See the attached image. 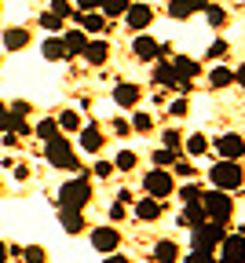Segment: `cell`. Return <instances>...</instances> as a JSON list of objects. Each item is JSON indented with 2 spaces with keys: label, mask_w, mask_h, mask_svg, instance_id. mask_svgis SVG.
<instances>
[{
  "label": "cell",
  "mask_w": 245,
  "mask_h": 263,
  "mask_svg": "<svg viewBox=\"0 0 245 263\" xmlns=\"http://www.w3.org/2000/svg\"><path fill=\"white\" fill-rule=\"evenodd\" d=\"M208 84H213V88H227V84H234V70H231V66H216V70L208 73Z\"/></svg>",
  "instance_id": "cell-25"
},
{
  "label": "cell",
  "mask_w": 245,
  "mask_h": 263,
  "mask_svg": "<svg viewBox=\"0 0 245 263\" xmlns=\"http://www.w3.org/2000/svg\"><path fill=\"white\" fill-rule=\"evenodd\" d=\"M99 4H102V0H77V8H81V11H95Z\"/></svg>",
  "instance_id": "cell-46"
},
{
  "label": "cell",
  "mask_w": 245,
  "mask_h": 263,
  "mask_svg": "<svg viewBox=\"0 0 245 263\" xmlns=\"http://www.w3.org/2000/svg\"><path fill=\"white\" fill-rule=\"evenodd\" d=\"M22 256H26V263H44V259H48L41 245H29V249H22Z\"/></svg>",
  "instance_id": "cell-35"
},
{
  "label": "cell",
  "mask_w": 245,
  "mask_h": 263,
  "mask_svg": "<svg viewBox=\"0 0 245 263\" xmlns=\"http://www.w3.org/2000/svg\"><path fill=\"white\" fill-rule=\"evenodd\" d=\"M165 150H172V154L180 150V132H165Z\"/></svg>",
  "instance_id": "cell-41"
},
{
  "label": "cell",
  "mask_w": 245,
  "mask_h": 263,
  "mask_svg": "<svg viewBox=\"0 0 245 263\" xmlns=\"http://www.w3.org/2000/svg\"><path fill=\"white\" fill-rule=\"evenodd\" d=\"M150 124H154L150 114H135V117H132V132H150Z\"/></svg>",
  "instance_id": "cell-34"
},
{
  "label": "cell",
  "mask_w": 245,
  "mask_h": 263,
  "mask_svg": "<svg viewBox=\"0 0 245 263\" xmlns=\"http://www.w3.org/2000/svg\"><path fill=\"white\" fill-rule=\"evenodd\" d=\"M125 22H128L132 29H147V26L154 22V11H150V4H132V8L125 11Z\"/></svg>",
  "instance_id": "cell-11"
},
{
  "label": "cell",
  "mask_w": 245,
  "mask_h": 263,
  "mask_svg": "<svg viewBox=\"0 0 245 263\" xmlns=\"http://www.w3.org/2000/svg\"><path fill=\"white\" fill-rule=\"evenodd\" d=\"M55 124H62V128H69V132H74V128H81V117H77L74 110H66V114H62Z\"/></svg>",
  "instance_id": "cell-37"
},
{
  "label": "cell",
  "mask_w": 245,
  "mask_h": 263,
  "mask_svg": "<svg viewBox=\"0 0 245 263\" xmlns=\"http://www.w3.org/2000/svg\"><path fill=\"white\" fill-rule=\"evenodd\" d=\"M180 197H183L187 205H194V201H201V186H198V183H187V186L180 190Z\"/></svg>",
  "instance_id": "cell-33"
},
{
  "label": "cell",
  "mask_w": 245,
  "mask_h": 263,
  "mask_svg": "<svg viewBox=\"0 0 245 263\" xmlns=\"http://www.w3.org/2000/svg\"><path fill=\"white\" fill-rule=\"evenodd\" d=\"M110 172H114V164H107V161H99V164H95V176H99V179H107Z\"/></svg>",
  "instance_id": "cell-44"
},
{
  "label": "cell",
  "mask_w": 245,
  "mask_h": 263,
  "mask_svg": "<svg viewBox=\"0 0 245 263\" xmlns=\"http://www.w3.org/2000/svg\"><path fill=\"white\" fill-rule=\"evenodd\" d=\"M201 209H205V216L213 223H227L231 212H234V201H231V194H223V190H205L201 194Z\"/></svg>",
  "instance_id": "cell-3"
},
{
  "label": "cell",
  "mask_w": 245,
  "mask_h": 263,
  "mask_svg": "<svg viewBox=\"0 0 245 263\" xmlns=\"http://www.w3.org/2000/svg\"><path fill=\"white\" fill-rule=\"evenodd\" d=\"M4 256H8V245H4V241H0V263H4Z\"/></svg>",
  "instance_id": "cell-50"
},
{
  "label": "cell",
  "mask_w": 245,
  "mask_h": 263,
  "mask_svg": "<svg viewBox=\"0 0 245 263\" xmlns=\"http://www.w3.org/2000/svg\"><path fill=\"white\" fill-rule=\"evenodd\" d=\"M102 263H128V259H125V256H117V252H110V256L102 259Z\"/></svg>",
  "instance_id": "cell-49"
},
{
  "label": "cell",
  "mask_w": 245,
  "mask_h": 263,
  "mask_svg": "<svg viewBox=\"0 0 245 263\" xmlns=\"http://www.w3.org/2000/svg\"><path fill=\"white\" fill-rule=\"evenodd\" d=\"M168 110H172V114H176V117H187V110H190V106H187V99L180 95V99H176V103H172Z\"/></svg>",
  "instance_id": "cell-42"
},
{
  "label": "cell",
  "mask_w": 245,
  "mask_h": 263,
  "mask_svg": "<svg viewBox=\"0 0 245 263\" xmlns=\"http://www.w3.org/2000/svg\"><path fill=\"white\" fill-rule=\"evenodd\" d=\"M172 70H176V77H180V81H187V84H190V81L201 73V66H198L194 59H187V55H176V59H172Z\"/></svg>",
  "instance_id": "cell-13"
},
{
  "label": "cell",
  "mask_w": 245,
  "mask_h": 263,
  "mask_svg": "<svg viewBox=\"0 0 245 263\" xmlns=\"http://www.w3.org/2000/svg\"><path fill=\"white\" fill-rule=\"evenodd\" d=\"M132 51H135V59H143V62H154V59L161 55V41L147 37V33H139V37L132 41Z\"/></svg>",
  "instance_id": "cell-10"
},
{
  "label": "cell",
  "mask_w": 245,
  "mask_h": 263,
  "mask_svg": "<svg viewBox=\"0 0 245 263\" xmlns=\"http://www.w3.org/2000/svg\"><path fill=\"white\" fill-rule=\"evenodd\" d=\"M41 55H44L48 62H59V59H66V48H62V37H48V41L41 44Z\"/></svg>",
  "instance_id": "cell-22"
},
{
  "label": "cell",
  "mask_w": 245,
  "mask_h": 263,
  "mask_svg": "<svg viewBox=\"0 0 245 263\" xmlns=\"http://www.w3.org/2000/svg\"><path fill=\"white\" fill-rule=\"evenodd\" d=\"M135 219H143V223L161 219V201H154V197H143V201L135 205Z\"/></svg>",
  "instance_id": "cell-15"
},
{
  "label": "cell",
  "mask_w": 245,
  "mask_h": 263,
  "mask_svg": "<svg viewBox=\"0 0 245 263\" xmlns=\"http://www.w3.org/2000/svg\"><path fill=\"white\" fill-rule=\"evenodd\" d=\"M81 55H84V59H88L92 66H102V62H107V59H110V48H107V44H102V41H88Z\"/></svg>",
  "instance_id": "cell-17"
},
{
  "label": "cell",
  "mask_w": 245,
  "mask_h": 263,
  "mask_svg": "<svg viewBox=\"0 0 245 263\" xmlns=\"http://www.w3.org/2000/svg\"><path fill=\"white\" fill-rule=\"evenodd\" d=\"M183 263H216V256H213V252H190Z\"/></svg>",
  "instance_id": "cell-40"
},
{
  "label": "cell",
  "mask_w": 245,
  "mask_h": 263,
  "mask_svg": "<svg viewBox=\"0 0 245 263\" xmlns=\"http://www.w3.org/2000/svg\"><path fill=\"white\" fill-rule=\"evenodd\" d=\"M139 95H143V91H139L135 84H117V88H114V99H117L121 106H135Z\"/></svg>",
  "instance_id": "cell-21"
},
{
  "label": "cell",
  "mask_w": 245,
  "mask_h": 263,
  "mask_svg": "<svg viewBox=\"0 0 245 263\" xmlns=\"http://www.w3.org/2000/svg\"><path fill=\"white\" fill-rule=\"evenodd\" d=\"M44 154H48V161L55 164V168H77V154H74V146H69L62 136L48 139L44 143Z\"/></svg>",
  "instance_id": "cell-5"
},
{
  "label": "cell",
  "mask_w": 245,
  "mask_h": 263,
  "mask_svg": "<svg viewBox=\"0 0 245 263\" xmlns=\"http://www.w3.org/2000/svg\"><path fill=\"white\" fill-rule=\"evenodd\" d=\"M135 161H139V157H135L132 150H121V154L114 157V168H121V172H132V168H135Z\"/></svg>",
  "instance_id": "cell-30"
},
{
  "label": "cell",
  "mask_w": 245,
  "mask_h": 263,
  "mask_svg": "<svg viewBox=\"0 0 245 263\" xmlns=\"http://www.w3.org/2000/svg\"><path fill=\"white\" fill-rule=\"evenodd\" d=\"M81 146H84L88 154H99V150H102V132H95V124H88V128L81 132Z\"/></svg>",
  "instance_id": "cell-23"
},
{
  "label": "cell",
  "mask_w": 245,
  "mask_h": 263,
  "mask_svg": "<svg viewBox=\"0 0 245 263\" xmlns=\"http://www.w3.org/2000/svg\"><path fill=\"white\" fill-rule=\"evenodd\" d=\"M172 161H180L172 150H157V154H154V164H157V168H165V164H172Z\"/></svg>",
  "instance_id": "cell-38"
},
{
  "label": "cell",
  "mask_w": 245,
  "mask_h": 263,
  "mask_svg": "<svg viewBox=\"0 0 245 263\" xmlns=\"http://www.w3.org/2000/svg\"><path fill=\"white\" fill-rule=\"evenodd\" d=\"M84 44H88V33H81V29L62 33V48H66V55H81V51H84Z\"/></svg>",
  "instance_id": "cell-16"
},
{
  "label": "cell",
  "mask_w": 245,
  "mask_h": 263,
  "mask_svg": "<svg viewBox=\"0 0 245 263\" xmlns=\"http://www.w3.org/2000/svg\"><path fill=\"white\" fill-rule=\"evenodd\" d=\"M227 55V41H213L208 44V59H223Z\"/></svg>",
  "instance_id": "cell-39"
},
{
  "label": "cell",
  "mask_w": 245,
  "mask_h": 263,
  "mask_svg": "<svg viewBox=\"0 0 245 263\" xmlns=\"http://www.w3.org/2000/svg\"><path fill=\"white\" fill-rule=\"evenodd\" d=\"M234 84H238V88L245 91V62H241V66H238V70H234Z\"/></svg>",
  "instance_id": "cell-45"
},
{
  "label": "cell",
  "mask_w": 245,
  "mask_h": 263,
  "mask_svg": "<svg viewBox=\"0 0 245 263\" xmlns=\"http://www.w3.org/2000/svg\"><path fill=\"white\" fill-rule=\"evenodd\" d=\"M88 201H92V186H88V179H69V183H62V190H59V205H62V209L81 212Z\"/></svg>",
  "instance_id": "cell-4"
},
{
  "label": "cell",
  "mask_w": 245,
  "mask_h": 263,
  "mask_svg": "<svg viewBox=\"0 0 245 263\" xmlns=\"http://www.w3.org/2000/svg\"><path fill=\"white\" fill-rule=\"evenodd\" d=\"M154 81L165 84V88H180V77H176V70H172V62H157L154 66Z\"/></svg>",
  "instance_id": "cell-18"
},
{
  "label": "cell",
  "mask_w": 245,
  "mask_h": 263,
  "mask_svg": "<svg viewBox=\"0 0 245 263\" xmlns=\"http://www.w3.org/2000/svg\"><path fill=\"white\" fill-rule=\"evenodd\" d=\"M208 216H205V209H201V201H194V205H187V212L180 216V223H187V227H198V223H205Z\"/></svg>",
  "instance_id": "cell-27"
},
{
  "label": "cell",
  "mask_w": 245,
  "mask_h": 263,
  "mask_svg": "<svg viewBox=\"0 0 245 263\" xmlns=\"http://www.w3.org/2000/svg\"><path fill=\"white\" fill-rule=\"evenodd\" d=\"M114 128H117V136H132V124H128L125 117H117V121H114Z\"/></svg>",
  "instance_id": "cell-43"
},
{
  "label": "cell",
  "mask_w": 245,
  "mask_h": 263,
  "mask_svg": "<svg viewBox=\"0 0 245 263\" xmlns=\"http://www.w3.org/2000/svg\"><path fill=\"white\" fill-rule=\"evenodd\" d=\"M77 18H81V33H102L107 29V18L95 15V11H81Z\"/></svg>",
  "instance_id": "cell-19"
},
{
  "label": "cell",
  "mask_w": 245,
  "mask_h": 263,
  "mask_svg": "<svg viewBox=\"0 0 245 263\" xmlns=\"http://www.w3.org/2000/svg\"><path fill=\"white\" fill-rule=\"evenodd\" d=\"M29 44V33L26 29H4V48L8 51H22Z\"/></svg>",
  "instance_id": "cell-20"
},
{
  "label": "cell",
  "mask_w": 245,
  "mask_h": 263,
  "mask_svg": "<svg viewBox=\"0 0 245 263\" xmlns=\"http://www.w3.org/2000/svg\"><path fill=\"white\" fill-rule=\"evenodd\" d=\"M205 150H208V139H205V136H190V139H187V154H190V157H201Z\"/></svg>",
  "instance_id": "cell-32"
},
{
  "label": "cell",
  "mask_w": 245,
  "mask_h": 263,
  "mask_svg": "<svg viewBox=\"0 0 245 263\" xmlns=\"http://www.w3.org/2000/svg\"><path fill=\"white\" fill-rule=\"evenodd\" d=\"M220 263H245V234H227L220 241Z\"/></svg>",
  "instance_id": "cell-8"
},
{
  "label": "cell",
  "mask_w": 245,
  "mask_h": 263,
  "mask_svg": "<svg viewBox=\"0 0 245 263\" xmlns=\"http://www.w3.org/2000/svg\"><path fill=\"white\" fill-rule=\"evenodd\" d=\"M205 18H208V26H223L227 22V11L220 8V4H205V11H201Z\"/></svg>",
  "instance_id": "cell-29"
},
{
  "label": "cell",
  "mask_w": 245,
  "mask_h": 263,
  "mask_svg": "<svg viewBox=\"0 0 245 263\" xmlns=\"http://www.w3.org/2000/svg\"><path fill=\"white\" fill-rule=\"evenodd\" d=\"M208 179H213V186L216 190H238L241 183H245V172H241V164L238 161H216L213 164V172H208Z\"/></svg>",
  "instance_id": "cell-2"
},
{
  "label": "cell",
  "mask_w": 245,
  "mask_h": 263,
  "mask_svg": "<svg viewBox=\"0 0 245 263\" xmlns=\"http://www.w3.org/2000/svg\"><path fill=\"white\" fill-rule=\"evenodd\" d=\"M205 4H208V0H172V4H168V15H172V18H190V15L205 11Z\"/></svg>",
  "instance_id": "cell-12"
},
{
  "label": "cell",
  "mask_w": 245,
  "mask_h": 263,
  "mask_svg": "<svg viewBox=\"0 0 245 263\" xmlns=\"http://www.w3.org/2000/svg\"><path fill=\"white\" fill-rule=\"evenodd\" d=\"M51 11L59 18H69V15H74V4H69V0H51Z\"/></svg>",
  "instance_id": "cell-36"
},
{
  "label": "cell",
  "mask_w": 245,
  "mask_h": 263,
  "mask_svg": "<svg viewBox=\"0 0 245 263\" xmlns=\"http://www.w3.org/2000/svg\"><path fill=\"white\" fill-rule=\"evenodd\" d=\"M62 22H66V18H59L55 11H44V15H41V26H44V29L51 33V37H55V33L62 29Z\"/></svg>",
  "instance_id": "cell-31"
},
{
  "label": "cell",
  "mask_w": 245,
  "mask_h": 263,
  "mask_svg": "<svg viewBox=\"0 0 245 263\" xmlns=\"http://www.w3.org/2000/svg\"><path fill=\"white\" fill-rule=\"evenodd\" d=\"M143 190H147V197H154V201H165V197L176 190V183H172V176L165 168H154V172L143 176Z\"/></svg>",
  "instance_id": "cell-6"
},
{
  "label": "cell",
  "mask_w": 245,
  "mask_h": 263,
  "mask_svg": "<svg viewBox=\"0 0 245 263\" xmlns=\"http://www.w3.org/2000/svg\"><path fill=\"white\" fill-rule=\"evenodd\" d=\"M117 245H121V234H117L114 227H95V230H92V249H95V252L110 256Z\"/></svg>",
  "instance_id": "cell-7"
},
{
  "label": "cell",
  "mask_w": 245,
  "mask_h": 263,
  "mask_svg": "<svg viewBox=\"0 0 245 263\" xmlns=\"http://www.w3.org/2000/svg\"><path fill=\"white\" fill-rule=\"evenodd\" d=\"M59 223H62L66 234H81V230H84V216L74 212V209H59Z\"/></svg>",
  "instance_id": "cell-14"
},
{
  "label": "cell",
  "mask_w": 245,
  "mask_h": 263,
  "mask_svg": "<svg viewBox=\"0 0 245 263\" xmlns=\"http://www.w3.org/2000/svg\"><path fill=\"white\" fill-rule=\"evenodd\" d=\"M33 136H37V139H44V143H48V139H55V136H59V124H55L51 117H44V121L37 124V132H33Z\"/></svg>",
  "instance_id": "cell-28"
},
{
  "label": "cell",
  "mask_w": 245,
  "mask_h": 263,
  "mask_svg": "<svg viewBox=\"0 0 245 263\" xmlns=\"http://www.w3.org/2000/svg\"><path fill=\"white\" fill-rule=\"evenodd\" d=\"M99 8H102V18H107V15H110V18H121V15L132 8V0H102Z\"/></svg>",
  "instance_id": "cell-26"
},
{
  "label": "cell",
  "mask_w": 245,
  "mask_h": 263,
  "mask_svg": "<svg viewBox=\"0 0 245 263\" xmlns=\"http://www.w3.org/2000/svg\"><path fill=\"white\" fill-rule=\"evenodd\" d=\"M223 238H227V234H223V223L205 219V223L190 227V249H194V252H213V249H220Z\"/></svg>",
  "instance_id": "cell-1"
},
{
  "label": "cell",
  "mask_w": 245,
  "mask_h": 263,
  "mask_svg": "<svg viewBox=\"0 0 245 263\" xmlns=\"http://www.w3.org/2000/svg\"><path fill=\"white\" fill-rule=\"evenodd\" d=\"M4 128H8V106L0 103V136H4Z\"/></svg>",
  "instance_id": "cell-48"
},
{
  "label": "cell",
  "mask_w": 245,
  "mask_h": 263,
  "mask_svg": "<svg viewBox=\"0 0 245 263\" xmlns=\"http://www.w3.org/2000/svg\"><path fill=\"white\" fill-rule=\"evenodd\" d=\"M110 219H125V205H121V201H114V209H110Z\"/></svg>",
  "instance_id": "cell-47"
},
{
  "label": "cell",
  "mask_w": 245,
  "mask_h": 263,
  "mask_svg": "<svg viewBox=\"0 0 245 263\" xmlns=\"http://www.w3.org/2000/svg\"><path fill=\"white\" fill-rule=\"evenodd\" d=\"M216 150L223 154V161H238V157H245V139L234 136V132H227V136L216 139Z\"/></svg>",
  "instance_id": "cell-9"
},
{
  "label": "cell",
  "mask_w": 245,
  "mask_h": 263,
  "mask_svg": "<svg viewBox=\"0 0 245 263\" xmlns=\"http://www.w3.org/2000/svg\"><path fill=\"white\" fill-rule=\"evenodd\" d=\"M154 259H157V263H176V259H180V249L172 245V241H157V245H154Z\"/></svg>",
  "instance_id": "cell-24"
}]
</instances>
